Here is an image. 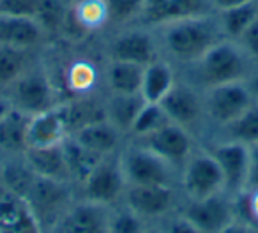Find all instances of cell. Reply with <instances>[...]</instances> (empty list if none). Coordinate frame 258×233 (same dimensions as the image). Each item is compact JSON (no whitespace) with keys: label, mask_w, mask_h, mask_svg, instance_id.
<instances>
[{"label":"cell","mask_w":258,"mask_h":233,"mask_svg":"<svg viewBox=\"0 0 258 233\" xmlns=\"http://www.w3.org/2000/svg\"><path fill=\"white\" fill-rule=\"evenodd\" d=\"M69 136L64 104L50 108L41 113L30 115L29 122V147H55Z\"/></svg>","instance_id":"d6986e66"},{"label":"cell","mask_w":258,"mask_h":233,"mask_svg":"<svg viewBox=\"0 0 258 233\" xmlns=\"http://www.w3.org/2000/svg\"><path fill=\"white\" fill-rule=\"evenodd\" d=\"M125 187L127 182L122 172L120 158L118 154H113L101 159L76 191L78 198L113 208L122 203Z\"/></svg>","instance_id":"8fae6325"},{"label":"cell","mask_w":258,"mask_h":233,"mask_svg":"<svg viewBox=\"0 0 258 233\" xmlns=\"http://www.w3.org/2000/svg\"><path fill=\"white\" fill-rule=\"evenodd\" d=\"M161 233H202L195 224H191L184 215H180L179 212L172 214L170 217H166L165 221L158 222Z\"/></svg>","instance_id":"8d00e7d4"},{"label":"cell","mask_w":258,"mask_h":233,"mask_svg":"<svg viewBox=\"0 0 258 233\" xmlns=\"http://www.w3.org/2000/svg\"><path fill=\"white\" fill-rule=\"evenodd\" d=\"M68 2H69V4H71V0H68Z\"/></svg>","instance_id":"7dc6e473"},{"label":"cell","mask_w":258,"mask_h":233,"mask_svg":"<svg viewBox=\"0 0 258 233\" xmlns=\"http://www.w3.org/2000/svg\"><path fill=\"white\" fill-rule=\"evenodd\" d=\"M258 62H254L237 41L221 39L189 67L180 69L179 74L205 90L225 83L246 82L249 72Z\"/></svg>","instance_id":"7a4b0ae2"},{"label":"cell","mask_w":258,"mask_h":233,"mask_svg":"<svg viewBox=\"0 0 258 233\" xmlns=\"http://www.w3.org/2000/svg\"><path fill=\"white\" fill-rule=\"evenodd\" d=\"M43 55L44 51L23 50V48L0 44V90H6L13 82H16Z\"/></svg>","instance_id":"4316f807"},{"label":"cell","mask_w":258,"mask_h":233,"mask_svg":"<svg viewBox=\"0 0 258 233\" xmlns=\"http://www.w3.org/2000/svg\"><path fill=\"white\" fill-rule=\"evenodd\" d=\"M118 158L127 186H179V170L135 141H125Z\"/></svg>","instance_id":"8992f818"},{"label":"cell","mask_w":258,"mask_h":233,"mask_svg":"<svg viewBox=\"0 0 258 233\" xmlns=\"http://www.w3.org/2000/svg\"><path fill=\"white\" fill-rule=\"evenodd\" d=\"M144 65L103 58V90L106 94H140Z\"/></svg>","instance_id":"44dd1931"},{"label":"cell","mask_w":258,"mask_h":233,"mask_svg":"<svg viewBox=\"0 0 258 233\" xmlns=\"http://www.w3.org/2000/svg\"><path fill=\"white\" fill-rule=\"evenodd\" d=\"M235 201V217L258 229V186L246 187L233 198Z\"/></svg>","instance_id":"836d02e7"},{"label":"cell","mask_w":258,"mask_h":233,"mask_svg":"<svg viewBox=\"0 0 258 233\" xmlns=\"http://www.w3.org/2000/svg\"><path fill=\"white\" fill-rule=\"evenodd\" d=\"M58 89L64 99L103 94V57L94 58L89 51H75L62 64Z\"/></svg>","instance_id":"7c38bea8"},{"label":"cell","mask_w":258,"mask_h":233,"mask_svg":"<svg viewBox=\"0 0 258 233\" xmlns=\"http://www.w3.org/2000/svg\"><path fill=\"white\" fill-rule=\"evenodd\" d=\"M237 43H239V46L242 48L254 62H258V16L247 25V29L240 34Z\"/></svg>","instance_id":"74e56055"},{"label":"cell","mask_w":258,"mask_h":233,"mask_svg":"<svg viewBox=\"0 0 258 233\" xmlns=\"http://www.w3.org/2000/svg\"><path fill=\"white\" fill-rule=\"evenodd\" d=\"M258 186V145L249 147V179L247 187Z\"/></svg>","instance_id":"f35d334b"},{"label":"cell","mask_w":258,"mask_h":233,"mask_svg":"<svg viewBox=\"0 0 258 233\" xmlns=\"http://www.w3.org/2000/svg\"><path fill=\"white\" fill-rule=\"evenodd\" d=\"M62 104H64V113H66V120H68L69 134L89 126V124L106 120L104 92L94 94V96L71 97V99L62 101Z\"/></svg>","instance_id":"cb8c5ba5"},{"label":"cell","mask_w":258,"mask_h":233,"mask_svg":"<svg viewBox=\"0 0 258 233\" xmlns=\"http://www.w3.org/2000/svg\"><path fill=\"white\" fill-rule=\"evenodd\" d=\"M145 233H161V229H159L158 224H149L147 229H145Z\"/></svg>","instance_id":"ee69618b"},{"label":"cell","mask_w":258,"mask_h":233,"mask_svg":"<svg viewBox=\"0 0 258 233\" xmlns=\"http://www.w3.org/2000/svg\"><path fill=\"white\" fill-rule=\"evenodd\" d=\"M159 106L166 113L170 122L184 127L193 133L198 140H204L207 134V119L204 108V92L179 74L165 97L159 101Z\"/></svg>","instance_id":"52a82bcc"},{"label":"cell","mask_w":258,"mask_h":233,"mask_svg":"<svg viewBox=\"0 0 258 233\" xmlns=\"http://www.w3.org/2000/svg\"><path fill=\"white\" fill-rule=\"evenodd\" d=\"M180 201L182 196L175 186H127L120 205L147 224H158L179 210Z\"/></svg>","instance_id":"30bf717a"},{"label":"cell","mask_w":258,"mask_h":233,"mask_svg":"<svg viewBox=\"0 0 258 233\" xmlns=\"http://www.w3.org/2000/svg\"><path fill=\"white\" fill-rule=\"evenodd\" d=\"M177 212L202 233H219L237 219L233 196L225 191L204 200H182Z\"/></svg>","instance_id":"4fadbf2b"},{"label":"cell","mask_w":258,"mask_h":233,"mask_svg":"<svg viewBox=\"0 0 258 233\" xmlns=\"http://www.w3.org/2000/svg\"><path fill=\"white\" fill-rule=\"evenodd\" d=\"M2 172H4V158L0 156V182H2Z\"/></svg>","instance_id":"f6af8a7d"},{"label":"cell","mask_w":258,"mask_h":233,"mask_svg":"<svg viewBox=\"0 0 258 233\" xmlns=\"http://www.w3.org/2000/svg\"><path fill=\"white\" fill-rule=\"evenodd\" d=\"M147 222L140 219L137 214L118 205L113 207L110 219V233H145Z\"/></svg>","instance_id":"e575fe53"},{"label":"cell","mask_w":258,"mask_h":233,"mask_svg":"<svg viewBox=\"0 0 258 233\" xmlns=\"http://www.w3.org/2000/svg\"><path fill=\"white\" fill-rule=\"evenodd\" d=\"M244 83H246L247 90H249V94L254 99V103H258V64L253 67V71L249 72V76H247Z\"/></svg>","instance_id":"60d3db41"},{"label":"cell","mask_w":258,"mask_h":233,"mask_svg":"<svg viewBox=\"0 0 258 233\" xmlns=\"http://www.w3.org/2000/svg\"><path fill=\"white\" fill-rule=\"evenodd\" d=\"M23 159L36 175L71 182L64 152H62V143L55 147H29L23 154Z\"/></svg>","instance_id":"d4e9b609"},{"label":"cell","mask_w":258,"mask_h":233,"mask_svg":"<svg viewBox=\"0 0 258 233\" xmlns=\"http://www.w3.org/2000/svg\"><path fill=\"white\" fill-rule=\"evenodd\" d=\"M161 57L177 69H186L204 57L218 41L225 39L216 13L187 16L154 27Z\"/></svg>","instance_id":"6da1fadb"},{"label":"cell","mask_w":258,"mask_h":233,"mask_svg":"<svg viewBox=\"0 0 258 233\" xmlns=\"http://www.w3.org/2000/svg\"><path fill=\"white\" fill-rule=\"evenodd\" d=\"M219 233H258V229L256 228H253V226H249V224H246V222H242V221H233L230 226H226L223 231H219Z\"/></svg>","instance_id":"b9f144b4"},{"label":"cell","mask_w":258,"mask_h":233,"mask_svg":"<svg viewBox=\"0 0 258 233\" xmlns=\"http://www.w3.org/2000/svg\"><path fill=\"white\" fill-rule=\"evenodd\" d=\"M166 122H170L168 117H166V113L158 103H145L140 113H138L137 120H135L133 127L129 131L127 140H137V138L147 136V134L154 133L161 126H165Z\"/></svg>","instance_id":"d6a6232c"},{"label":"cell","mask_w":258,"mask_h":233,"mask_svg":"<svg viewBox=\"0 0 258 233\" xmlns=\"http://www.w3.org/2000/svg\"><path fill=\"white\" fill-rule=\"evenodd\" d=\"M202 92H204V108L205 119H207L205 138L226 127L228 124L235 122L240 115L254 103L244 82L216 85L202 90Z\"/></svg>","instance_id":"9c48e42d"},{"label":"cell","mask_w":258,"mask_h":233,"mask_svg":"<svg viewBox=\"0 0 258 233\" xmlns=\"http://www.w3.org/2000/svg\"><path fill=\"white\" fill-rule=\"evenodd\" d=\"M108 16H110V32L140 22L145 0H106Z\"/></svg>","instance_id":"1f68e13d"},{"label":"cell","mask_w":258,"mask_h":233,"mask_svg":"<svg viewBox=\"0 0 258 233\" xmlns=\"http://www.w3.org/2000/svg\"><path fill=\"white\" fill-rule=\"evenodd\" d=\"M209 6H211L212 13H221V11H226L230 8H235V6H240L247 0H207Z\"/></svg>","instance_id":"ab89813d"},{"label":"cell","mask_w":258,"mask_h":233,"mask_svg":"<svg viewBox=\"0 0 258 233\" xmlns=\"http://www.w3.org/2000/svg\"><path fill=\"white\" fill-rule=\"evenodd\" d=\"M202 143L209 148L221 168L225 193L233 198L242 193L249 179V147L233 140H207Z\"/></svg>","instance_id":"9a60e30c"},{"label":"cell","mask_w":258,"mask_h":233,"mask_svg":"<svg viewBox=\"0 0 258 233\" xmlns=\"http://www.w3.org/2000/svg\"><path fill=\"white\" fill-rule=\"evenodd\" d=\"M177 187L182 200H204L225 191L221 168L202 141L180 168Z\"/></svg>","instance_id":"ba28073f"},{"label":"cell","mask_w":258,"mask_h":233,"mask_svg":"<svg viewBox=\"0 0 258 233\" xmlns=\"http://www.w3.org/2000/svg\"><path fill=\"white\" fill-rule=\"evenodd\" d=\"M207 13H212L207 0H145L144 13L138 23L154 29L173 20L207 15Z\"/></svg>","instance_id":"ac0fdd59"},{"label":"cell","mask_w":258,"mask_h":233,"mask_svg":"<svg viewBox=\"0 0 258 233\" xmlns=\"http://www.w3.org/2000/svg\"><path fill=\"white\" fill-rule=\"evenodd\" d=\"M29 122L30 115L13 110L6 119L0 120V156L18 158L29 148Z\"/></svg>","instance_id":"603a6c76"},{"label":"cell","mask_w":258,"mask_h":233,"mask_svg":"<svg viewBox=\"0 0 258 233\" xmlns=\"http://www.w3.org/2000/svg\"><path fill=\"white\" fill-rule=\"evenodd\" d=\"M207 140H233L247 147L258 145V103H253L235 122L209 134L204 141Z\"/></svg>","instance_id":"f1b7e54d"},{"label":"cell","mask_w":258,"mask_h":233,"mask_svg":"<svg viewBox=\"0 0 258 233\" xmlns=\"http://www.w3.org/2000/svg\"><path fill=\"white\" fill-rule=\"evenodd\" d=\"M78 198L76 186L66 180H55L39 177L34 173L27 193L23 194V201L30 208L39 224L43 226L44 233L51 229V226L58 221L68 207Z\"/></svg>","instance_id":"5b68a950"},{"label":"cell","mask_w":258,"mask_h":233,"mask_svg":"<svg viewBox=\"0 0 258 233\" xmlns=\"http://www.w3.org/2000/svg\"><path fill=\"white\" fill-rule=\"evenodd\" d=\"M37 0H0V15L11 16H29L36 15Z\"/></svg>","instance_id":"d590c367"},{"label":"cell","mask_w":258,"mask_h":233,"mask_svg":"<svg viewBox=\"0 0 258 233\" xmlns=\"http://www.w3.org/2000/svg\"><path fill=\"white\" fill-rule=\"evenodd\" d=\"M69 136H71L76 143L82 145L83 148L90 150L92 154L99 156V158L118 154V152L122 150V147L125 145V141H127V138H125L117 127L111 126L108 120L89 124V126L71 133Z\"/></svg>","instance_id":"ffe728a7"},{"label":"cell","mask_w":258,"mask_h":233,"mask_svg":"<svg viewBox=\"0 0 258 233\" xmlns=\"http://www.w3.org/2000/svg\"><path fill=\"white\" fill-rule=\"evenodd\" d=\"M177 80H179V69L165 57H159L145 65L140 94L147 103H159Z\"/></svg>","instance_id":"484cf974"},{"label":"cell","mask_w":258,"mask_h":233,"mask_svg":"<svg viewBox=\"0 0 258 233\" xmlns=\"http://www.w3.org/2000/svg\"><path fill=\"white\" fill-rule=\"evenodd\" d=\"M4 92L11 99L15 110H20L27 115L46 111L64 101L51 67L46 62V51Z\"/></svg>","instance_id":"3957f363"},{"label":"cell","mask_w":258,"mask_h":233,"mask_svg":"<svg viewBox=\"0 0 258 233\" xmlns=\"http://www.w3.org/2000/svg\"><path fill=\"white\" fill-rule=\"evenodd\" d=\"M62 152H64L66 158V165H68V172L69 177H71V182L78 186L87 179L90 172L94 170V166L101 161L103 158L92 154L90 150L83 148L80 143H76L71 136H68L64 141H62Z\"/></svg>","instance_id":"f546056e"},{"label":"cell","mask_w":258,"mask_h":233,"mask_svg":"<svg viewBox=\"0 0 258 233\" xmlns=\"http://www.w3.org/2000/svg\"><path fill=\"white\" fill-rule=\"evenodd\" d=\"M71 2H76V0H71Z\"/></svg>","instance_id":"c3c4849f"},{"label":"cell","mask_w":258,"mask_h":233,"mask_svg":"<svg viewBox=\"0 0 258 233\" xmlns=\"http://www.w3.org/2000/svg\"><path fill=\"white\" fill-rule=\"evenodd\" d=\"M0 233H13L11 229H4V228H0Z\"/></svg>","instance_id":"bcb514c9"},{"label":"cell","mask_w":258,"mask_h":233,"mask_svg":"<svg viewBox=\"0 0 258 233\" xmlns=\"http://www.w3.org/2000/svg\"><path fill=\"white\" fill-rule=\"evenodd\" d=\"M99 39V53L104 60H120L145 67L161 57L154 29L140 23L111 30Z\"/></svg>","instance_id":"277c9868"},{"label":"cell","mask_w":258,"mask_h":233,"mask_svg":"<svg viewBox=\"0 0 258 233\" xmlns=\"http://www.w3.org/2000/svg\"><path fill=\"white\" fill-rule=\"evenodd\" d=\"M129 141H135L147 150L154 152L156 156L165 159L179 172L184 166V163L189 159V156L195 152V148L200 145V140L193 133L173 122H166L154 133Z\"/></svg>","instance_id":"5bb4252c"},{"label":"cell","mask_w":258,"mask_h":233,"mask_svg":"<svg viewBox=\"0 0 258 233\" xmlns=\"http://www.w3.org/2000/svg\"><path fill=\"white\" fill-rule=\"evenodd\" d=\"M13 110H15V106H13V103L8 97V94H6L4 90H0V120L6 119Z\"/></svg>","instance_id":"7bdbcfd3"},{"label":"cell","mask_w":258,"mask_h":233,"mask_svg":"<svg viewBox=\"0 0 258 233\" xmlns=\"http://www.w3.org/2000/svg\"><path fill=\"white\" fill-rule=\"evenodd\" d=\"M69 16L68 0H37L34 20L43 27L46 36L50 37L51 46L58 44L64 36L66 23Z\"/></svg>","instance_id":"83f0119b"},{"label":"cell","mask_w":258,"mask_h":233,"mask_svg":"<svg viewBox=\"0 0 258 233\" xmlns=\"http://www.w3.org/2000/svg\"><path fill=\"white\" fill-rule=\"evenodd\" d=\"M147 101L142 94H106L104 92V110L106 120L115 126L125 138L133 127L138 113Z\"/></svg>","instance_id":"7402d4cb"},{"label":"cell","mask_w":258,"mask_h":233,"mask_svg":"<svg viewBox=\"0 0 258 233\" xmlns=\"http://www.w3.org/2000/svg\"><path fill=\"white\" fill-rule=\"evenodd\" d=\"M111 207L76 198L48 233H110Z\"/></svg>","instance_id":"2e32d148"},{"label":"cell","mask_w":258,"mask_h":233,"mask_svg":"<svg viewBox=\"0 0 258 233\" xmlns=\"http://www.w3.org/2000/svg\"><path fill=\"white\" fill-rule=\"evenodd\" d=\"M216 16H218L225 39L237 41L240 34L247 29V25L258 16V0H247V2L235 6V8L216 13Z\"/></svg>","instance_id":"4dcf8cb0"},{"label":"cell","mask_w":258,"mask_h":233,"mask_svg":"<svg viewBox=\"0 0 258 233\" xmlns=\"http://www.w3.org/2000/svg\"><path fill=\"white\" fill-rule=\"evenodd\" d=\"M0 44L23 48V50L46 51L51 46V41L34 18L0 15Z\"/></svg>","instance_id":"e0dca14e"}]
</instances>
